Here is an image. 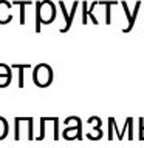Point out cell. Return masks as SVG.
Instances as JSON below:
<instances>
[{
	"instance_id": "1",
	"label": "cell",
	"mask_w": 144,
	"mask_h": 148,
	"mask_svg": "<svg viewBox=\"0 0 144 148\" xmlns=\"http://www.w3.org/2000/svg\"><path fill=\"white\" fill-rule=\"evenodd\" d=\"M36 14H34V29L40 32L42 25H50L56 20V5L51 0H37L34 2Z\"/></svg>"
},
{
	"instance_id": "2",
	"label": "cell",
	"mask_w": 144,
	"mask_h": 148,
	"mask_svg": "<svg viewBox=\"0 0 144 148\" xmlns=\"http://www.w3.org/2000/svg\"><path fill=\"white\" fill-rule=\"evenodd\" d=\"M33 82L39 88H46L53 82V68L46 63H39L33 68Z\"/></svg>"
},
{
	"instance_id": "3",
	"label": "cell",
	"mask_w": 144,
	"mask_h": 148,
	"mask_svg": "<svg viewBox=\"0 0 144 148\" xmlns=\"http://www.w3.org/2000/svg\"><path fill=\"white\" fill-rule=\"evenodd\" d=\"M57 5H59L60 11H62V16H64V18H65V25H64L62 28H60L59 31H60V32H67V31L70 29V28H71V25H73V18H74V16H76L78 8L81 6V2L74 0L73 5H71V11H68L67 6H65V2H62V0H59Z\"/></svg>"
},
{
	"instance_id": "4",
	"label": "cell",
	"mask_w": 144,
	"mask_h": 148,
	"mask_svg": "<svg viewBox=\"0 0 144 148\" xmlns=\"http://www.w3.org/2000/svg\"><path fill=\"white\" fill-rule=\"evenodd\" d=\"M11 6L12 3L8 0H0V25H6L12 20V14H11Z\"/></svg>"
},
{
	"instance_id": "5",
	"label": "cell",
	"mask_w": 144,
	"mask_h": 148,
	"mask_svg": "<svg viewBox=\"0 0 144 148\" xmlns=\"http://www.w3.org/2000/svg\"><path fill=\"white\" fill-rule=\"evenodd\" d=\"M12 80V68L6 63H0V88H6Z\"/></svg>"
},
{
	"instance_id": "6",
	"label": "cell",
	"mask_w": 144,
	"mask_h": 148,
	"mask_svg": "<svg viewBox=\"0 0 144 148\" xmlns=\"http://www.w3.org/2000/svg\"><path fill=\"white\" fill-rule=\"evenodd\" d=\"M11 68L19 71V88H23L25 86V74H23V71L33 68V65H30V63H14Z\"/></svg>"
},
{
	"instance_id": "7",
	"label": "cell",
	"mask_w": 144,
	"mask_h": 148,
	"mask_svg": "<svg viewBox=\"0 0 144 148\" xmlns=\"http://www.w3.org/2000/svg\"><path fill=\"white\" fill-rule=\"evenodd\" d=\"M119 5L123 6V9H124V12H125V17H127V26L123 29V32H130L133 29V26H135V23H133V20H132V11L129 9V5H127V2H119Z\"/></svg>"
},
{
	"instance_id": "8",
	"label": "cell",
	"mask_w": 144,
	"mask_h": 148,
	"mask_svg": "<svg viewBox=\"0 0 144 148\" xmlns=\"http://www.w3.org/2000/svg\"><path fill=\"white\" fill-rule=\"evenodd\" d=\"M12 6H20V25H25V6L28 5H34L33 0H14Z\"/></svg>"
},
{
	"instance_id": "9",
	"label": "cell",
	"mask_w": 144,
	"mask_h": 148,
	"mask_svg": "<svg viewBox=\"0 0 144 148\" xmlns=\"http://www.w3.org/2000/svg\"><path fill=\"white\" fill-rule=\"evenodd\" d=\"M8 133H9V125H8V120L0 116V140H3L5 137L8 136Z\"/></svg>"
},
{
	"instance_id": "10",
	"label": "cell",
	"mask_w": 144,
	"mask_h": 148,
	"mask_svg": "<svg viewBox=\"0 0 144 148\" xmlns=\"http://www.w3.org/2000/svg\"><path fill=\"white\" fill-rule=\"evenodd\" d=\"M67 127H82V120L76 117V116H71V117H67L64 122Z\"/></svg>"
},
{
	"instance_id": "11",
	"label": "cell",
	"mask_w": 144,
	"mask_h": 148,
	"mask_svg": "<svg viewBox=\"0 0 144 148\" xmlns=\"http://www.w3.org/2000/svg\"><path fill=\"white\" fill-rule=\"evenodd\" d=\"M22 120H20V117H16L14 119V139H16V140H19V139H20V123Z\"/></svg>"
},
{
	"instance_id": "12",
	"label": "cell",
	"mask_w": 144,
	"mask_h": 148,
	"mask_svg": "<svg viewBox=\"0 0 144 148\" xmlns=\"http://www.w3.org/2000/svg\"><path fill=\"white\" fill-rule=\"evenodd\" d=\"M26 122H28V139L33 140V139H34V119L28 117Z\"/></svg>"
},
{
	"instance_id": "13",
	"label": "cell",
	"mask_w": 144,
	"mask_h": 148,
	"mask_svg": "<svg viewBox=\"0 0 144 148\" xmlns=\"http://www.w3.org/2000/svg\"><path fill=\"white\" fill-rule=\"evenodd\" d=\"M45 127H46V119L40 117V133H39V136L36 137L37 140H44L45 139Z\"/></svg>"
},
{
	"instance_id": "14",
	"label": "cell",
	"mask_w": 144,
	"mask_h": 148,
	"mask_svg": "<svg viewBox=\"0 0 144 148\" xmlns=\"http://www.w3.org/2000/svg\"><path fill=\"white\" fill-rule=\"evenodd\" d=\"M87 17H88V2L82 0V25L87 23Z\"/></svg>"
},
{
	"instance_id": "15",
	"label": "cell",
	"mask_w": 144,
	"mask_h": 148,
	"mask_svg": "<svg viewBox=\"0 0 144 148\" xmlns=\"http://www.w3.org/2000/svg\"><path fill=\"white\" fill-rule=\"evenodd\" d=\"M125 122H127V130H129V136L127 137L132 140V139H133V119L127 117V119H125Z\"/></svg>"
},
{
	"instance_id": "16",
	"label": "cell",
	"mask_w": 144,
	"mask_h": 148,
	"mask_svg": "<svg viewBox=\"0 0 144 148\" xmlns=\"http://www.w3.org/2000/svg\"><path fill=\"white\" fill-rule=\"evenodd\" d=\"M53 125H54V130H53V131H54V136H53V139H54V140H59V119L57 117H53Z\"/></svg>"
},
{
	"instance_id": "17",
	"label": "cell",
	"mask_w": 144,
	"mask_h": 148,
	"mask_svg": "<svg viewBox=\"0 0 144 148\" xmlns=\"http://www.w3.org/2000/svg\"><path fill=\"white\" fill-rule=\"evenodd\" d=\"M88 123H91L93 125V127H95V130H101V119L99 117H96V116H95V117H90V119H88Z\"/></svg>"
},
{
	"instance_id": "18",
	"label": "cell",
	"mask_w": 144,
	"mask_h": 148,
	"mask_svg": "<svg viewBox=\"0 0 144 148\" xmlns=\"http://www.w3.org/2000/svg\"><path fill=\"white\" fill-rule=\"evenodd\" d=\"M139 139L141 140H144V119L143 117H139Z\"/></svg>"
},
{
	"instance_id": "19",
	"label": "cell",
	"mask_w": 144,
	"mask_h": 148,
	"mask_svg": "<svg viewBox=\"0 0 144 148\" xmlns=\"http://www.w3.org/2000/svg\"><path fill=\"white\" fill-rule=\"evenodd\" d=\"M111 130H113V117H110L109 119V140H111L113 139V133H111Z\"/></svg>"
},
{
	"instance_id": "20",
	"label": "cell",
	"mask_w": 144,
	"mask_h": 148,
	"mask_svg": "<svg viewBox=\"0 0 144 148\" xmlns=\"http://www.w3.org/2000/svg\"><path fill=\"white\" fill-rule=\"evenodd\" d=\"M143 5H144V3H143Z\"/></svg>"
}]
</instances>
